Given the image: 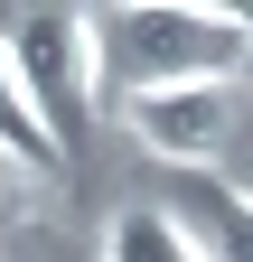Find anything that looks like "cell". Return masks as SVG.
I'll return each mask as SVG.
<instances>
[{
	"instance_id": "cell-4",
	"label": "cell",
	"mask_w": 253,
	"mask_h": 262,
	"mask_svg": "<svg viewBox=\"0 0 253 262\" xmlns=\"http://www.w3.org/2000/svg\"><path fill=\"white\" fill-rule=\"evenodd\" d=\"M187 225L197 262H253V187H197L187 206H169Z\"/></svg>"
},
{
	"instance_id": "cell-3",
	"label": "cell",
	"mask_w": 253,
	"mask_h": 262,
	"mask_svg": "<svg viewBox=\"0 0 253 262\" xmlns=\"http://www.w3.org/2000/svg\"><path fill=\"white\" fill-rule=\"evenodd\" d=\"M122 122L169 169H216L244 131V103H235V84H160V94H122Z\"/></svg>"
},
{
	"instance_id": "cell-1",
	"label": "cell",
	"mask_w": 253,
	"mask_h": 262,
	"mask_svg": "<svg viewBox=\"0 0 253 262\" xmlns=\"http://www.w3.org/2000/svg\"><path fill=\"white\" fill-rule=\"evenodd\" d=\"M0 56H10L19 103L47 131V150L75 159L94 141V113H103V28H94V10L19 0V10H0Z\"/></svg>"
},
{
	"instance_id": "cell-5",
	"label": "cell",
	"mask_w": 253,
	"mask_h": 262,
	"mask_svg": "<svg viewBox=\"0 0 253 262\" xmlns=\"http://www.w3.org/2000/svg\"><path fill=\"white\" fill-rule=\"evenodd\" d=\"M103 262H197V244L169 206H122L103 225Z\"/></svg>"
},
{
	"instance_id": "cell-6",
	"label": "cell",
	"mask_w": 253,
	"mask_h": 262,
	"mask_svg": "<svg viewBox=\"0 0 253 262\" xmlns=\"http://www.w3.org/2000/svg\"><path fill=\"white\" fill-rule=\"evenodd\" d=\"M0 159H10V169H56V150H47V131L28 122V103H19V75H10V56H0Z\"/></svg>"
},
{
	"instance_id": "cell-7",
	"label": "cell",
	"mask_w": 253,
	"mask_h": 262,
	"mask_svg": "<svg viewBox=\"0 0 253 262\" xmlns=\"http://www.w3.org/2000/svg\"><path fill=\"white\" fill-rule=\"evenodd\" d=\"M19 187H28V169H10V159H0V215L19 206Z\"/></svg>"
},
{
	"instance_id": "cell-2",
	"label": "cell",
	"mask_w": 253,
	"mask_h": 262,
	"mask_svg": "<svg viewBox=\"0 0 253 262\" xmlns=\"http://www.w3.org/2000/svg\"><path fill=\"white\" fill-rule=\"evenodd\" d=\"M103 28V84L160 94V84H235L253 56V10H206V0H132L94 10Z\"/></svg>"
}]
</instances>
